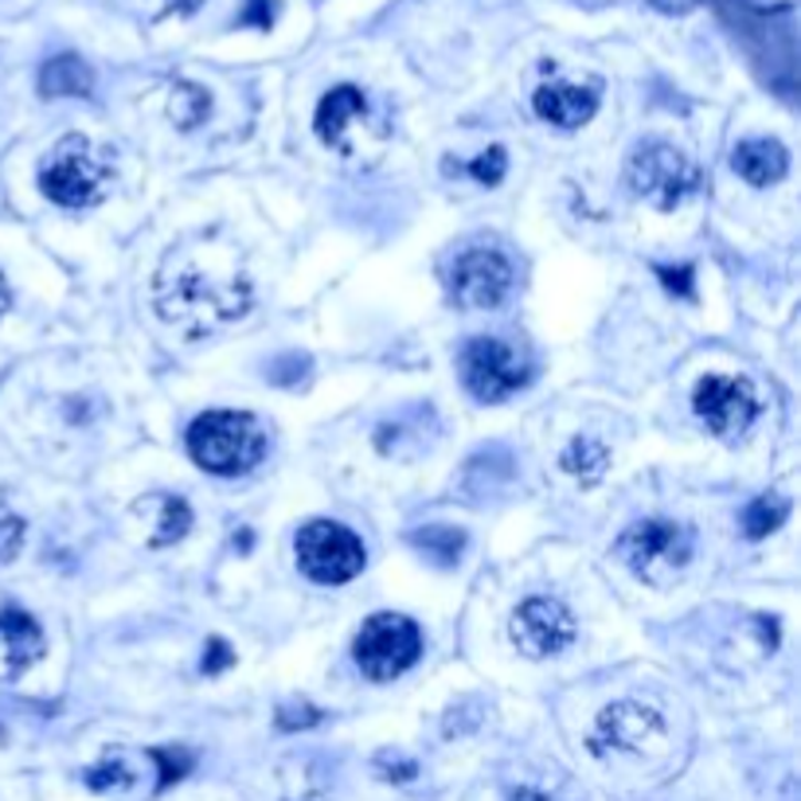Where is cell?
Returning a JSON list of instances; mask_svg holds the SVG:
<instances>
[{
	"label": "cell",
	"mask_w": 801,
	"mask_h": 801,
	"mask_svg": "<svg viewBox=\"0 0 801 801\" xmlns=\"http://www.w3.org/2000/svg\"><path fill=\"white\" fill-rule=\"evenodd\" d=\"M246 305H251V282L239 271L220 274L188 266V271H177V278L169 274L157 278V313L192 337L243 317Z\"/></svg>",
	"instance_id": "1"
},
{
	"label": "cell",
	"mask_w": 801,
	"mask_h": 801,
	"mask_svg": "<svg viewBox=\"0 0 801 801\" xmlns=\"http://www.w3.org/2000/svg\"><path fill=\"white\" fill-rule=\"evenodd\" d=\"M188 454L215 477H243L266 454V431L246 411H208L188 426Z\"/></svg>",
	"instance_id": "2"
},
{
	"label": "cell",
	"mask_w": 801,
	"mask_h": 801,
	"mask_svg": "<svg viewBox=\"0 0 801 801\" xmlns=\"http://www.w3.org/2000/svg\"><path fill=\"white\" fill-rule=\"evenodd\" d=\"M114 180L110 149H98L83 134H67L40 169V188L60 208H94Z\"/></svg>",
	"instance_id": "3"
},
{
	"label": "cell",
	"mask_w": 801,
	"mask_h": 801,
	"mask_svg": "<svg viewBox=\"0 0 801 801\" xmlns=\"http://www.w3.org/2000/svg\"><path fill=\"white\" fill-rule=\"evenodd\" d=\"M696 551L692 528L673 520H637L618 536L614 556L650 587H668Z\"/></svg>",
	"instance_id": "4"
},
{
	"label": "cell",
	"mask_w": 801,
	"mask_h": 801,
	"mask_svg": "<svg viewBox=\"0 0 801 801\" xmlns=\"http://www.w3.org/2000/svg\"><path fill=\"white\" fill-rule=\"evenodd\" d=\"M625 185L637 200L653 203L657 211H673L700 192V169L673 145L645 141L625 165Z\"/></svg>",
	"instance_id": "5"
},
{
	"label": "cell",
	"mask_w": 801,
	"mask_h": 801,
	"mask_svg": "<svg viewBox=\"0 0 801 801\" xmlns=\"http://www.w3.org/2000/svg\"><path fill=\"white\" fill-rule=\"evenodd\" d=\"M297 567L309 575L320 587H340V582H352L356 575L368 563V551H363L360 536L352 528L337 520H309L297 528Z\"/></svg>",
	"instance_id": "6"
},
{
	"label": "cell",
	"mask_w": 801,
	"mask_h": 801,
	"mask_svg": "<svg viewBox=\"0 0 801 801\" xmlns=\"http://www.w3.org/2000/svg\"><path fill=\"white\" fill-rule=\"evenodd\" d=\"M352 653L368 681H396V676H403L419 661L422 633L407 614L383 610V614H371L360 625V633L352 641Z\"/></svg>",
	"instance_id": "7"
},
{
	"label": "cell",
	"mask_w": 801,
	"mask_h": 801,
	"mask_svg": "<svg viewBox=\"0 0 801 801\" xmlns=\"http://www.w3.org/2000/svg\"><path fill=\"white\" fill-rule=\"evenodd\" d=\"M462 380L473 399H481V403H500V399L528 388L531 371H528V360L513 345H505L497 337H473L462 348Z\"/></svg>",
	"instance_id": "8"
},
{
	"label": "cell",
	"mask_w": 801,
	"mask_h": 801,
	"mask_svg": "<svg viewBox=\"0 0 801 801\" xmlns=\"http://www.w3.org/2000/svg\"><path fill=\"white\" fill-rule=\"evenodd\" d=\"M575 633H579L575 614L559 599H551V594L524 599L513 610V622H508V637H513V645L528 661H544L563 653L575 641Z\"/></svg>",
	"instance_id": "9"
},
{
	"label": "cell",
	"mask_w": 801,
	"mask_h": 801,
	"mask_svg": "<svg viewBox=\"0 0 801 801\" xmlns=\"http://www.w3.org/2000/svg\"><path fill=\"white\" fill-rule=\"evenodd\" d=\"M692 407H696L700 422L716 439H739V434H747L762 411L759 391L751 388V380H739V376H704L696 383Z\"/></svg>",
	"instance_id": "10"
},
{
	"label": "cell",
	"mask_w": 801,
	"mask_h": 801,
	"mask_svg": "<svg viewBox=\"0 0 801 801\" xmlns=\"http://www.w3.org/2000/svg\"><path fill=\"white\" fill-rule=\"evenodd\" d=\"M513 262L493 246H473L450 271V294L462 309H500L513 294Z\"/></svg>",
	"instance_id": "11"
},
{
	"label": "cell",
	"mask_w": 801,
	"mask_h": 801,
	"mask_svg": "<svg viewBox=\"0 0 801 801\" xmlns=\"http://www.w3.org/2000/svg\"><path fill=\"white\" fill-rule=\"evenodd\" d=\"M665 735V719L657 716V708L637 700H618L607 704L594 719L591 731V751L594 755H637L645 751L653 739Z\"/></svg>",
	"instance_id": "12"
},
{
	"label": "cell",
	"mask_w": 801,
	"mask_h": 801,
	"mask_svg": "<svg viewBox=\"0 0 801 801\" xmlns=\"http://www.w3.org/2000/svg\"><path fill=\"white\" fill-rule=\"evenodd\" d=\"M317 137L329 149H337L340 157H360L363 141H360V129L368 134V98H363L356 86H337L320 98L317 106Z\"/></svg>",
	"instance_id": "13"
},
{
	"label": "cell",
	"mask_w": 801,
	"mask_h": 801,
	"mask_svg": "<svg viewBox=\"0 0 801 801\" xmlns=\"http://www.w3.org/2000/svg\"><path fill=\"white\" fill-rule=\"evenodd\" d=\"M43 657V630L24 610H0V681H20Z\"/></svg>",
	"instance_id": "14"
},
{
	"label": "cell",
	"mask_w": 801,
	"mask_h": 801,
	"mask_svg": "<svg viewBox=\"0 0 801 801\" xmlns=\"http://www.w3.org/2000/svg\"><path fill=\"white\" fill-rule=\"evenodd\" d=\"M536 114L559 129H579L599 110V83H544L531 98Z\"/></svg>",
	"instance_id": "15"
},
{
	"label": "cell",
	"mask_w": 801,
	"mask_h": 801,
	"mask_svg": "<svg viewBox=\"0 0 801 801\" xmlns=\"http://www.w3.org/2000/svg\"><path fill=\"white\" fill-rule=\"evenodd\" d=\"M731 169L739 172L747 185L755 188H770L790 172V152L782 141H770V137H751V141L735 145Z\"/></svg>",
	"instance_id": "16"
},
{
	"label": "cell",
	"mask_w": 801,
	"mask_h": 801,
	"mask_svg": "<svg viewBox=\"0 0 801 801\" xmlns=\"http://www.w3.org/2000/svg\"><path fill=\"white\" fill-rule=\"evenodd\" d=\"M559 465H563L575 481H582V485H594V481L607 477L610 450H607V442L591 439V434H579V439H571V446L563 450Z\"/></svg>",
	"instance_id": "17"
},
{
	"label": "cell",
	"mask_w": 801,
	"mask_h": 801,
	"mask_svg": "<svg viewBox=\"0 0 801 801\" xmlns=\"http://www.w3.org/2000/svg\"><path fill=\"white\" fill-rule=\"evenodd\" d=\"M145 505L157 508V520H152V536H149L152 548H169V544L185 540L188 528H192V508H188V500L157 493V497H149Z\"/></svg>",
	"instance_id": "18"
},
{
	"label": "cell",
	"mask_w": 801,
	"mask_h": 801,
	"mask_svg": "<svg viewBox=\"0 0 801 801\" xmlns=\"http://www.w3.org/2000/svg\"><path fill=\"white\" fill-rule=\"evenodd\" d=\"M40 91L51 98H63V94H91V67L75 55H60L51 60L40 75Z\"/></svg>",
	"instance_id": "19"
},
{
	"label": "cell",
	"mask_w": 801,
	"mask_h": 801,
	"mask_svg": "<svg viewBox=\"0 0 801 801\" xmlns=\"http://www.w3.org/2000/svg\"><path fill=\"white\" fill-rule=\"evenodd\" d=\"M786 516H790V500H786L782 493H762V497H755L751 505H747V513H742V528H747L751 540H762V536L782 528Z\"/></svg>",
	"instance_id": "20"
},
{
	"label": "cell",
	"mask_w": 801,
	"mask_h": 801,
	"mask_svg": "<svg viewBox=\"0 0 801 801\" xmlns=\"http://www.w3.org/2000/svg\"><path fill=\"white\" fill-rule=\"evenodd\" d=\"M172 122H177L180 129H196L203 118L211 114V94L203 91V86H192V83H177L172 86Z\"/></svg>",
	"instance_id": "21"
},
{
	"label": "cell",
	"mask_w": 801,
	"mask_h": 801,
	"mask_svg": "<svg viewBox=\"0 0 801 801\" xmlns=\"http://www.w3.org/2000/svg\"><path fill=\"white\" fill-rule=\"evenodd\" d=\"M411 544L426 551L431 559H439V563H454V559L462 556V548H465V531L446 528V524H431V528L414 531Z\"/></svg>",
	"instance_id": "22"
},
{
	"label": "cell",
	"mask_w": 801,
	"mask_h": 801,
	"mask_svg": "<svg viewBox=\"0 0 801 801\" xmlns=\"http://www.w3.org/2000/svg\"><path fill=\"white\" fill-rule=\"evenodd\" d=\"M24 536H28L24 516H17L9 493L0 489V563H12V559L20 556V548H24Z\"/></svg>",
	"instance_id": "23"
},
{
	"label": "cell",
	"mask_w": 801,
	"mask_h": 801,
	"mask_svg": "<svg viewBox=\"0 0 801 801\" xmlns=\"http://www.w3.org/2000/svg\"><path fill=\"white\" fill-rule=\"evenodd\" d=\"M86 786L98 793H114V790H129L134 786V770L126 767L122 759H114V755H106L102 762H94L91 770H86Z\"/></svg>",
	"instance_id": "24"
},
{
	"label": "cell",
	"mask_w": 801,
	"mask_h": 801,
	"mask_svg": "<svg viewBox=\"0 0 801 801\" xmlns=\"http://www.w3.org/2000/svg\"><path fill=\"white\" fill-rule=\"evenodd\" d=\"M505 169H508V157H505V149H500V145L485 149V152H481V157L470 165L473 180H477V185H485V188L500 185V180H505Z\"/></svg>",
	"instance_id": "25"
},
{
	"label": "cell",
	"mask_w": 801,
	"mask_h": 801,
	"mask_svg": "<svg viewBox=\"0 0 801 801\" xmlns=\"http://www.w3.org/2000/svg\"><path fill=\"white\" fill-rule=\"evenodd\" d=\"M235 665V653L223 637H211L208 650H203V673H223V668Z\"/></svg>",
	"instance_id": "26"
},
{
	"label": "cell",
	"mask_w": 801,
	"mask_h": 801,
	"mask_svg": "<svg viewBox=\"0 0 801 801\" xmlns=\"http://www.w3.org/2000/svg\"><path fill=\"white\" fill-rule=\"evenodd\" d=\"M317 719H320V712L313 708V704H305V700L294 704V708L286 704V708L278 712V727H286V731H297V727H313Z\"/></svg>",
	"instance_id": "27"
},
{
	"label": "cell",
	"mask_w": 801,
	"mask_h": 801,
	"mask_svg": "<svg viewBox=\"0 0 801 801\" xmlns=\"http://www.w3.org/2000/svg\"><path fill=\"white\" fill-rule=\"evenodd\" d=\"M661 282H665L673 294H684L692 297V266H681V271H657Z\"/></svg>",
	"instance_id": "28"
},
{
	"label": "cell",
	"mask_w": 801,
	"mask_h": 801,
	"mask_svg": "<svg viewBox=\"0 0 801 801\" xmlns=\"http://www.w3.org/2000/svg\"><path fill=\"white\" fill-rule=\"evenodd\" d=\"M513 801H551V798H548V793L528 790V786H524V790H516V793H513Z\"/></svg>",
	"instance_id": "29"
},
{
	"label": "cell",
	"mask_w": 801,
	"mask_h": 801,
	"mask_svg": "<svg viewBox=\"0 0 801 801\" xmlns=\"http://www.w3.org/2000/svg\"><path fill=\"white\" fill-rule=\"evenodd\" d=\"M9 305H12V289H9V282H4V274H0V317L9 313Z\"/></svg>",
	"instance_id": "30"
}]
</instances>
